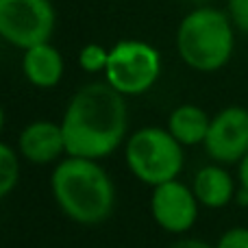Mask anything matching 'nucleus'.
I'll use <instances>...</instances> for the list:
<instances>
[{
    "instance_id": "6e6552de",
    "label": "nucleus",
    "mask_w": 248,
    "mask_h": 248,
    "mask_svg": "<svg viewBox=\"0 0 248 248\" xmlns=\"http://www.w3.org/2000/svg\"><path fill=\"white\" fill-rule=\"evenodd\" d=\"M198 207L201 202L194 196L192 185L181 183L179 179L153 187V220L168 233H187L198 220Z\"/></svg>"
},
{
    "instance_id": "20e7f679",
    "label": "nucleus",
    "mask_w": 248,
    "mask_h": 248,
    "mask_svg": "<svg viewBox=\"0 0 248 248\" xmlns=\"http://www.w3.org/2000/svg\"><path fill=\"white\" fill-rule=\"evenodd\" d=\"M124 161L137 181L157 187L179 179L185 153L166 126H141L128 135L124 146Z\"/></svg>"
},
{
    "instance_id": "9b49d317",
    "label": "nucleus",
    "mask_w": 248,
    "mask_h": 248,
    "mask_svg": "<svg viewBox=\"0 0 248 248\" xmlns=\"http://www.w3.org/2000/svg\"><path fill=\"white\" fill-rule=\"evenodd\" d=\"M192 189L196 201L207 209H222L237 196V183L227 166L209 163L194 174Z\"/></svg>"
},
{
    "instance_id": "39448f33",
    "label": "nucleus",
    "mask_w": 248,
    "mask_h": 248,
    "mask_svg": "<svg viewBox=\"0 0 248 248\" xmlns=\"http://www.w3.org/2000/svg\"><path fill=\"white\" fill-rule=\"evenodd\" d=\"M161 55L144 39H120L109 48L105 83L126 96H141L157 85L161 77Z\"/></svg>"
},
{
    "instance_id": "6ab92c4d",
    "label": "nucleus",
    "mask_w": 248,
    "mask_h": 248,
    "mask_svg": "<svg viewBox=\"0 0 248 248\" xmlns=\"http://www.w3.org/2000/svg\"><path fill=\"white\" fill-rule=\"evenodd\" d=\"M4 128V109H2V103H0V133Z\"/></svg>"
},
{
    "instance_id": "1a4fd4ad",
    "label": "nucleus",
    "mask_w": 248,
    "mask_h": 248,
    "mask_svg": "<svg viewBox=\"0 0 248 248\" xmlns=\"http://www.w3.org/2000/svg\"><path fill=\"white\" fill-rule=\"evenodd\" d=\"M17 150L26 161L35 166L59 163L65 155V140L61 131V122L33 120L17 135Z\"/></svg>"
},
{
    "instance_id": "dca6fc26",
    "label": "nucleus",
    "mask_w": 248,
    "mask_h": 248,
    "mask_svg": "<svg viewBox=\"0 0 248 248\" xmlns=\"http://www.w3.org/2000/svg\"><path fill=\"white\" fill-rule=\"evenodd\" d=\"M216 248H248V227H231L220 235Z\"/></svg>"
},
{
    "instance_id": "f3484780",
    "label": "nucleus",
    "mask_w": 248,
    "mask_h": 248,
    "mask_svg": "<svg viewBox=\"0 0 248 248\" xmlns=\"http://www.w3.org/2000/svg\"><path fill=\"white\" fill-rule=\"evenodd\" d=\"M237 183L244 192H248V155L237 163Z\"/></svg>"
},
{
    "instance_id": "2eb2a0df",
    "label": "nucleus",
    "mask_w": 248,
    "mask_h": 248,
    "mask_svg": "<svg viewBox=\"0 0 248 248\" xmlns=\"http://www.w3.org/2000/svg\"><path fill=\"white\" fill-rule=\"evenodd\" d=\"M224 11L229 13L237 33L248 35V0H227Z\"/></svg>"
},
{
    "instance_id": "7ed1b4c3",
    "label": "nucleus",
    "mask_w": 248,
    "mask_h": 248,
    "mask_svg": "<svg viewBox=\"0 0 248 248\" xmlns=\"http://www.w3.org/2000/svg\"><path fill=\"white\" fill-rule=\"evenodd\" d=\"M237 31L224 9L196 7L176 26V52L194 72L214 74L227 68L235 52Z\"/></svg>"
},
{
    "instance_id": "ddd939ff",
    "label": "nucleus",
    "mask_w": 248,
    "mask_h": 248,
    "mask_svg": "<svg viewBox=\"0 0 248 248\" xmlns=\"http://www.w3.org/2000/svg\"><path fill=\"white\" fill-rule=\"evenodd\" d=\"M20 179V159L9 144L0 141V198L9 196Z\"/></svg>"
},
{
    "instance_id": "f8f14e48",
    "label": "nucleus",
    "mask_w": 248,
    "mask_h": 248,
    "mask_svg": "<svg viewBox=\"0 0 248 248\" xmlns=\"http://www.w3.org/2000/svg\"><path fill=\"white\" fill-rule=\"evenodd\" d=\"M211 116L196 103H183L174 107L168 116L166 128L181 146H201L209 133Z\"/></svg>"
},
{
    "instance_id": "423d86ee",
    "label": "nucleus",
    "mask_w": 248,
    "mask_h": 248,
    "mask_svg": "<svg viewBox=\"0 0 248 248\" xmlns=\"http://www.w3.org/2000/svg\"><path fill=\"white\" fill-rule=\"evenodd\" d=\"M57 11L50 0H0V39L22 52L50 42Z\"/></svg>"
},
{
    "instance_id": "9d476101",
    "label": "nucleus",
    "mask_w": 248,
    "mask_h": 248,
    "mask_svg": "<svg viewBox=\"0 0 248 248\" xmlns=\"http://www.w3.org/2000/svg\"><path fill=\"white\" fill-rule=\"evenodd\" d=\"M20 68L24 78L37 90H52L65 74V59L61 50L50 42L37 44L22 52Z\"/></svg>"
},
{
    "instance_id": "4468645a",
    "label": "nucleus",
    "mask_w": 248,
    "mask_h": 248,
    "mask_svg": "<svg viewBox=\"0 0 248 248\" xmlns=\"http://www.w3.org/2000/svg\"><path fill=\"white\" fill-rule=\"evenodd\" d=\"M107 61H109V48H105L103 44L90 42L78 50V65L87 74H105Z\"/></svg>"
},
{
    "instance_id": "f03ea898",
    "label": "nucleus",
    "mask_w": 248,
    "mask_h": 248,
    "mask_svg": "<svg viewBox=\"0 0 248 248\" xmlns=\"http://www.w3.org/2000/svg\"><path fill=\"white\" fill-rule=\"evenodd\" d=\"M50 189L59 209L85 227L105 222L116 207V185L94 159L63 157L52 170Z\"/></svg>"
},
{
    "instance_id": "f257e3e1",
    "label": "nucleus",
    "mask_w": 248,
    "mask_h": 248,
    "mask_svg": "<svg viewBox=\"0 0 248 248\" xmlns=\"http://www.w3.org/2000/svg\"><path fill=\"white\" fill-rule=\"evenodd\" d=\"M65 157L100 159L122 146L128 131V107L122 94L105 81L78 87L61 118Z\"/></svg>"
},
{
    "instance_id": "a211bd4d",
    "label": "nucleus",
    "mask_w": 248,
    "mask_h": 248,
    "mask_svg": "<svg viewBox=\"0 0 248 248\" xmlns=\"http://www.w3.org/2000/svg\"><path fill=\"white\" fill-rule=\"evenodd\" d=\"M170 248H216V246L207 244V242H201V240H179Z\"/></svg>"
},
{
    "instance_id": "0eeeda50",
    "label": "nucleus",
    "mask_w": 248,
    "mask_h": 248,
    "mask_svg": "<svg viewBox=\"0 0 248 248\" xmlns=\"http://www.w3.org/2000/svg\"><path fill=\"white\" fill-rule=\"evenodd\" d=\"M202 148L214 163L237 166L248 155V109L242 105H229L211 116Z\"/></svg>"
}]
</instances>
